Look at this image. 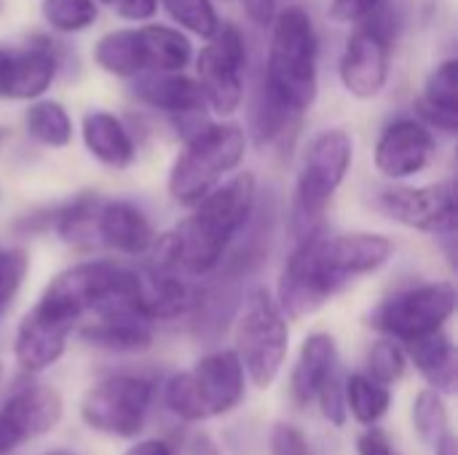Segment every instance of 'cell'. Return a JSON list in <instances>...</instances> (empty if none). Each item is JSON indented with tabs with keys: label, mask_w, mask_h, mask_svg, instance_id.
Returning a JSON list of instances; mask_svg holds the SVG:
<instances>
[{
	"label": "cell",
	"mask_w": 458,
	"mask_h": 455,
	"mask_svg": "<svg viewBox=\"0 0 458 455\" xmlns=\"http://www.w3.org/2000/svg\"><path fill=\"white\" fill-rule=\"evenodd\" d=\"M258 204V180L250 172L225 177L212 188L172 233L153 241V263L185 276H212Z\"/></svg>",
	"instance_id": "cell-2"
},
{
	"label": "cell",
	"mask_w": 458,
	"mask_h": 455,
	"mask_svg": "<svg viewBox=\"0 0 458 455\" xmlns=\"http://www.w3.org/2000/svg\"><path fill=\"white\" fill-rule=\"evenodd\" d=\"M113 8L126 21H150L158 13V0H113Z\"/></svg>",
	"instance_id": "cell-39"
},
{
	"label": "cell",
	"mask_w": 458,
	"mask_h": 455,
	"mask_svg": "<svg viewBox=\"0 0 458 455\" xmlns=\"http://www.w3.org/2000/svg\"><path fill=\"white\" fill-rule=\"evenodd\" d=\"M81 327V338L102 351L140 354L153 343V322L140 308H102Z\"/></svg>",
	"instance_id": "cell-16"
},
{
	"label": "cell",
	"mask_w": 458,
	"mask_h": 455,
	"mask_svg": "<svg viewBox=\"0 0 458 455\" xmlns=\"http://www.w3.org/2000/svg\"><path fill=\"white\" fill-rule=\"evenodd\" d=\"M392 252V239L381 233L311 231L298 239L282 268L276 303L284 316L303 319L319 311L349 282L384 268Z\"/></svg>",
	"instance_id": "cell-1"
},
{
	"label": "cell",
	"mask_w": 458,
	"mask_h": 455,
	"mask_svg": "<svg viewBox=\"0 0 458 455\" xmlns=\"http://www.w3.org/2000/svg\"><path fill=\"white\" fill-rule=\"evenodd\" d=\"M156 397V381L142 373H115L99 381L81 402V418L89 429L134 440L145 429Z\"/></svg>",
	"instance_id": "cell-9"
},
{
	"label": "cell",
	"mask_w": 458,
	"mask_h": 455,
	"mask_svg": "<svg viewBox=\"0 0 458 455\" xmlns=\"http://www.w3.org/2000/svg\"><path fill=\"white\" fill-rule=\"evenodd\" d=\"M435 455H458V442H456V437H454V432L451 434H445L435 448Z\"/></svg>",
	"instance_id": "cell-44"
},
{
	"label": "cell",
	"mask_w": 458,
	"mask_h": 455,
	"mask_svg": "<svg viewBox=\"0 0 458 455\" xmlns=\"http://www.w3.org/2000/svg\"><path fill=\"white\" fill-rule=\"evenodd\" d=\"M188 455H223L209 434H196L188 445Z\"/></svg>",
	"instance_id": "cell-43"
},
{
	"label": "cell",
	"mask_w": 458,
	"mask_h": 455,
	"mask_svg": "<svg viewBox=\"0 0 458 455\" xmlns=\"http://www.w3.org/2000/svg\"><path fill=\"white\" fill-rule=\"evenodd\" d=\"M454 311L456 287L451 282H429L386 298L370 314V327L397 343H411L421 335L445 330Z\"/></svg>",
	"instance_id": "cell-10"
},
{
	"label": "cell",
	"mask_w": 458,
	"mask_h": 455,
	"mask_svg": "<svg viewBox=\"0 0 458 455\" xmlns=\"http://www.w3.org/2000/svg\"><path fill=\"white\" fill-rule=\"evenodd\" d=\"M11 64H13V48L0 46V99H8V88H11Z\"/></svg>",
	"instance_id": "cell-41"
},
{
	"label": "cell",
	"mask_w": 458,
	"mask_h": 455,
	"mask_svg": "<svg viewBox=\"0 0 458 455\" xmlns=\"http://www.w3.org/2000/svg\"><path fill=\"white\" fill-rule=\"evenodd\" d=\"M94 62L99 70L115 78H137L145 72L142 62V46H140V32L137 27H121L105 32L94 43Z\"/></svg>",
	"instance_id": "cell-26"
},
{
	"label": "cell",
	"mask_w": 458,
	"mask_h": 455,
	"mask_svg": "<svg viewBox=\"0 0 458 455\" xmlns=\"http://www.w3.org/2000/svg\"><path fill=\"white\" fill-rule=\"evenodd\" d=\"M271 453L274 455H311L306 437L287 424H276L271 432Z\"/></svg>",
	"instance_id": "cell-37"
},
{
	"label": "cell",
	"mask_w": 458,
	"mask_h": 455,
	"mask_svg": "<svg viewBox=\"0 0 458 455\" xmlns=\"http://www.w3.org/2000/svg\"><path fill=\"white\" fill-rule=\"evenodd\" d=\"M94 233L102 239L105 247L126 257L148 255L156 241L148 215L137 204L123 201V198L99 201V209L94 217Z\"/></svg>",
	"instance_id": "cell-17"
},
{
	"label": "cell",
	"mask_w": 458,
	"mask_h": 455,
	"mask_svg": "<svg viewBox=\"0 0 458 455\" xmlns=\"http://www.w3.org/2000/svg\"><path fill=\"white\" fill-rule=\"evenodd\" d=\"M145 72H182L193 62V43L180 27L142 24L137 27Z\"/></svg>",
	"instance_id": "cell-24"
},
{
	"label": "cell",
	"mask_w": 458,
	"mask_h": 455,
	"mask_svg": "<svg viewBox=\"0 0 458 455\" xmlns=\"http://www.w3.org/2000/svg\"><path fill=\"white\" fill-rule=\"evenodd\" d=\"M209 43L196 54V80L204 91L207 107L217 115H231L244 102L247 40L236 24H223Z\"/></svg>",
	"instance_id": "cell-11"
},
{
	"label": "cell",
	"mask_w": 458,
	"mask_h": 455,
	"mask_svg": "<svg viewBox=\"0 0 458 455\" xmlns=\"http://www.w3.org/2000/svg\"><path fill=\"white\" fill-rule=\"evenodd\" d=\"M43 455H78V453H72V451H64V448H62V451H51V453H43Z\"/></svg>",
	"instance_id": "cell-45"
},
{
	"label": "cell",
	"mask_w": 458,
	"mask_h": 455,
	"mask_svg": "<svg viewBox=\"0 0 458 455\" xmlns=\"http://www.w3.org/2000/svg\"><path fill=\"white\" fill-rule=\"evenodd\" d=\"M354 161V139L344 129H325L306 145L295 201H293V231L301 236L317 231L327 204L344 185Z\"/></svg>",
	"instance_id": "cell-7"
},
{
	"label": "cell",
	"mask_w": 458,
	"mask_h": 455,
	"mask_svg": "<svg viewBox=\"0 0 458 455\" xmlns=\"http://www.w3.org/2000/svg\"><path fill=\"white\" fill-rule=\"evenodd\" d=\"M344 400H346V413H352L354 421L362 426L378 424L392 405L389 386L373 381L368 373H354L344 381Z\"/></svg>",
	"instance_id": "cell-28"
},
{
	"label": "cell",
	"mask_w": 458,
	"mask_h": 455,
	"mask_svg": "<svg viewBox=\"0 0 458 455\" xmlns=\"http://www.w3.org/2000/svg\"><path fill=\"white\" fill-rule=\"evenodd\" d=\"M419 118L429 129L456 134L458 129V59L440 62L427 83L424 97L419 99Z\"/></svg>",
	"instance_id": "cell-23"
},
{
	"label": "cell",
	"mask_w": 458,
	"mask_h": 455,
	"mask_svg": "<svg viewBox=\"0 0 458 455\" xmlns=\"http://www.w3.org/2000/svg\"><path fill=\"white\" fill-rule=\"evenodd\" d=\"M3 373H5V367H3V362H0V383H3Z\"/></svg>",
	"instance_id": "cell-47"
},
{
	"label": "cell",
	"mask_w": 458,
	"mask_h": 455,
	"mask_svg": "<svg viewBox=\"0 0 458 455\" xmlns=\"http://www.w3.org/2000/svg\"><path fill=\"white\" fill-rule=\"evenodd\" d=\"M134 97L172 118H196L207 110L199 80L185 72H140Z\"/></svg>",
	"instance_id": "cell-18"
},
{
	"label": "cell",
	"mask_w": 458,
	"mask_h": 455,
	"mask_svg": "<svg viewBox=\"0 0 458 455\" xmlns=\"http://www.w3.org/2000/svg\"><path fill=\"white\" fill-rule=\"evenodd\" d=\"M247 153V134L236 123H201L185 137V147L169 169V196L180 206H196L212 188L236 172Z\"/></svg>",
	"instance_id": "cell-4"
},
{
	"label": "cell",
	"mask_w": 458,
	"mask_h": 455,
	"mask_svg": "<svg viewBox=\"0 0 458 455\" xmlns=\"http://www.w3.org/2000/svg\"><path fill=\"white\" fill-rule=\"evenodd\" d=\"M341 367L338 359V343L327 333H314L303 341L298 362L290 375V394L295 405L306 408L317 400L319 389L327 383V378Z\"/></svg>",
	"instance_id": "cell-19"
},
{
	"label": "cell",
	"mask_w": 458,
	"mask_h": 455,
	"mask_svg": "<svg viewBox=\"0 0 458 455\" xmlns=\"http://www.w3.org/2000/svg\"><path fill=\"white\" fill-rule=\"evenodd\" d=\"M268 56L263 80L298 115H303L319 94V35L314 19L301 5H287L271 19Z\"/></svg>",
	"instance_id": "cell-3"
},
{
	"label": "cell",
	"mask_w": 458,
	"mask_h": 455,
	"mask_svg": "<svg viewBox=\"0 0 458 455\" xmlns=\"http://www.w3.org/2000/svg\"><path fill=\"white\" fill-rule=\"evenodd\" d=\"M123 455H172V448L164 440H142L131 445Z\"/></svg>",
	"instance_id": "cell-42"
},
{
	"label": "cell",
	"mask_w": 458,
	"mask_h": 455,
	"mask_svg": "<svg viewBox=\"0 0 458 455\" xmlns=\"http://www.w3.org/2000/svg\"><path fill=\"white\" fill-rule=\"evenodd\" d=\"M357 455H400V451L394 448L392 437L373 424L357 437Z\"/></svg>",
	"instance_id": "cell-38"
},
{
	"label": "cell",
	"mask_w": 458,
	"mask_h": 455,
	"mask_svg": "<svg viewBox=\"0 0 458 455\" xmlns=\"http://www.w3.org/2000/svg\"><path fill=\"white\" fill-rule=\"evenodd\" d=\"M386 0H330V19L338 24H360Z\"/></svg>",
	"instance_id": "cell-36"
},
{
	"label": "cell",
	"mask_w": 458,
	"mask_h": 455,
	"mask_svg": "<svg viewBox=\"0 0 458 455\" xmlns=\"http://www.w3.org/2000/svg\"><path fill=\"white\" fill-rule=\"evenodd\" d=\"M301 115L293 113L274 91L271 86L263 80V75L258 78L252 97H250V110H247V121H250V131L255 137V142L263 145H274L276 139H282L298 121Z\"/></svg>",
	"instance_id": "cell-25"
},
{
	"label": "cell",
	"mask_w": 458,
	"mask_h": 455,
	"mask_svg": "<svg viewBox=\"0 0 458 455\" xmlns=\"http://www.w3.org/2000/svg\"><path fill=\"white\" fill-rule=\"evenodd\" d=\"M97 3H107V5H113V0H97Z\"/></svg>",
	"instance_id": "cell-48"
},
{
	"label": "cell",
	"mask_w": 458,
	"mask_h": 455,
	"mask_svg": "<svg viewBox=\"0 0 458 455\" xmlns=\"http://www.w3.org/2000/svg\"><path fill=\"white\" fill-rule=\"evenodd\" d=\"M97 209H99V198L97 196H91V193L75 196L72 201L51 209V228L56 231V236L64 244L78 247L86 239H91Z\"/></svg>",
	"instance_id": "cell-29"
},
{
	"label": "cell",
	"mask_w": 458,
	"mask_h": 455,
	"mask_svg": "<svg viewBox=\"0 0 458 455\" xmlns=\"http://www.w3.org/2000/svg\"><path fill=\"white\" fill-rule=\"evenodd\" d=\"M24 129L46 147H67L72 142V118L56 99H32L24 113Z\"/></svg>",
	"instance_id": "cell-27"
},
{
	"label": "cell",
	"mask_w": 458,
	"mask_h": 455,
	"mask_svg": "<svg viewBox=\"0 0 458 455\" xmlns=\"http://www.w3.org/2000/svg\"><path fill=\"white\" fill-rule=\"evenodd\" d=\"M432 153V129L421 118L403 115L384 126L373 150V164L378 174H384L386 180H408L429 166Z\"/></svg>",
	"instance_id": "cell-14"
},
{
	"label": "cell",
	"mask_w": 458,
	"mask_h": 455,
	"mask_svg": "<svg viewBox=\"0 0 458 455\" xmlns=\"http://www.w3.org/2000/svg\"><path fill=\"white\" fill-rule=\"evenodd\" d=\"M247 19L258 27H268L271 19L276 16V0H239Z\"/></svg>",
	"instance_id": "cell-40"
},
{
	"label": "cell",
	"mask_w": 458,
	"mask_h": 455,
	"mask_svg": "<svg viewBox=\"0 0 458 455\" xmlns=\"http://www.w3.org/2000/svg\"><path fill=\"white\" fill-rule=\"evenodd\" d=\"M405 357L413 359L419 373L427 378V383L440 394H456L458 381V357L456 346L445 330L421 335L411 343H405Z\"/></svg>",
	"instance_id": "cell-22"
},
{
	"label": "cell",
	"mask_w": 458,
	"mask_h": 455,
	"mask_svg": "<svg viewBox=\"0 0 458 455\" xmlns=\"http://www.w3.org/2000/svg\"><path fill=\"white\" fill-rule=\"evenodd\" d=\"M394 40H397V21L392 19L386 3L354 27L338 64L341 83L352 97L373 99L386 88L392 72Z\"/></svg>",
	"instance_id": "cell-8"
},
{
	"label": "cell",
	"mask_w": 458,
	"mask_h": 455,
	"mask_svg": "<svg viewBox=\"0 0 458 455\" xmlns=\"http://www.w3.org/2000/svg\"><path fill=\"white\" fill-rule=\"evenodd\" d=\"M40 16L54 32L75 35V32H86L97 21L99 3L97 0H43Z\"/></svg>",
	"instance_id": "cell-30"
},
{
	"label": "cell",
	"mask_w": 458,
	"mask_h": 455,
	"mask_svg": "<svg viewBox=\"0 0 458 455\" xmlns=\"http://www.w3.org/2000/svg\"><path fill=\"white\" fill-rule=\"evenodd\" d=\"M81 137L86 150L110 169H126L137 158V145L126 123L107 113V110H91L83 115Z\"/></svg>",
	"instance_id": "cell-20"
},
{
	"label": "cell",
	"mask_w": 458,
	"mask_h": 455,
	"mask_svg": "<svg viewBox=\"0 0 458 455\" xmlns=\"http://www.w3.org/2000/svg\"><path fill=\"white\" fill-rule=\"evenodd\" d=\"M378 209L413 231L432 236H454L458 223L456 190L454 182H435L419 188H389L378 196Z\"/></svg>",
	"instance_id": "cell-12"
},
{
	"label": "cell",
	"mask_w": 458,
	"mask_h": 455,
	"mask_svg": "<svg viewBox=\"0 0 458 455\" xmlns=\"http://www.w3.org/2000/svg\"><path fill=\"white\" fill-rule=\"evenodd\" d=\"M59 72V56L54 43L35 40L24 48H13L11 64V88L8 99H40Z\"/></svg>",
	"instance_id": "cell-21"
},
{
	"label": "cell",
	"mask_w": 458,
	"mask_h": 455,
	"mask_svg": "<svg viewBox=\"0 0 458 455\" xmlns=\"http://www.w3.org/2000/svg\"><path fill=\"white\" fill-rule=\"evenodd\" d=\"M247 373L231 349H220L199 359L191 370L169 378L164 389L166 408L182 421H207L242 405Z\"/></svg>",
	"instance_id": "cell-5"
},
{
	"label": "cell",
	"mask_w": 458,
	"mask_h": 455,
	"mask_svg": "<svg viewBox=\"0 0 458 455\" xmlns=\"http://www.w3.org/2000/svg\"><path fill=\"white\" fill-rule=\"evenodd\" d=\"M405 365H408L405 349L392 338L378 341L368 354V375L384 386L397 383L405 375Z\"/></svg>",
	"instance_id": "cell-33"
},
{
	"label": "cell",
	"mask_w": 458,
	"mask_h": 455,
	"mask_svg": "<svg viewBox=\"0 0 458 455\" xmlns=\"http://www.w3.org/2000/svg\"><path fill=\"white\" fill-rule=\"evenodd\" d=\"M413 426L421 442L429 448H435L445 434H451V416L440 392L435 389L419 392L416 405H413Z\"/></svg>",
	"instance_id": "cell-31"
},
{
	"label": "cell",
	"mask_w": 458,
	"mask_h": 455,
	"mask_svg": "<svg viewBox=\"0 0 458 455\" xmlns=\"http://www.w3.org/2000/svg\"><path fill=\"white\" fill-rule=\"evenodd\" d=\"M5 137H8V131H5V129H3V126H0V142H3V139H5Z\"/></svg>",
	"instance_id": "cell-46"
},
{
	"label": "cell",
	"mask_w": 458,
	"mask_h": 455,
	"mask_svg": "<svg viewBox=\"0 0 458 455\" xmlns=\"http://www.w3.org/2000/svg\"><path fill=\"white\" fill-rule=\"evenodd\" d=\"M0 8H3V0H0Z\"/></svg>",
	"instance_id": "cell-49"
},
{
	"label": "cell",
	"mask_w": 458,
	"mask_h": 455,
	"mask_svg": "<svg viewBox=\"0 0 458 455\" xmlns=\"http://www.w3.org/2000/svg\"><path fill=\"white\" fill-rule=\"evenodd\" d=\"M30 271V255L21 247H0V316L11 308Z\"/></svg>",
	"instance_id": "cell-34"
},
{
	"label": "cell",
	"mask_w": 458,
	"mask_h": 455,
	"mask_svg": "<svg viewBox=\"0 0 458 455\" xmlns=\"http://www.w3.org/2000/svg\"><path fill=\"white\" fill-rule=\"evenodd\" d=\"M64 405L56 389L30 383L0 405V455L13 453L24 442L48 434L62 421Z\"/></svg>",
	"instance_id": "cell-13"
},
{
	"label": "cell",
	"mask_w": 458,
	"mask_h": 455,
	"mask_svg": "<svg viewBox=\"0 0 458 455\" xmlns=\"http://www.w3.org/2000/svg\"><path fill=\"white\" fill-rule=\"evenodd\" d=\"M75 327L78 324H72L70 319L35 303L16 327L13 357L19 367L24 373H43L46 367L59 362V357L67 349V338L72 335Z\"/></svg>",
	"instance_id": "cell-15"
},
{
	"label": "cell",
	"mask_w": 458,
	"mask_h": 455,
	"mask_svg": "<svg viewBox=\"0 0 458 455\" xmlns=\"http://www.w3.org/2000/svg\"><path fill=\"white\" fill-rule=\"evenodd\" d=\"M290 349L287 316L276 298L266 287H252L244 292L236 311V357L255 389H268Z\"/></svg>",
	"instance_id": "cell-6"
},
{
	"label": "cell",
	"mask_w": 458,
	"mask_h": 455,
	"mask_svg": "<svg viewBox=\"0 0 458 455\" xmlns=\"http://www.w3.org/2000/svg\"><path fill=\"white\" fill-rule=\"evenodd\" d=\"M344 373H341V367L327 378V383L319 389V394H317V400L314 402H319V410H322V416L333 424V426H344L346 424V400H344Z\"/></svg>",
	"instance_id": "cell-35"
},
{
	"label": "cell",
	"mask_w": 458,
	"mask_h": 455,
	"mask_svg": "<svg viewBox=\"0 0 458 455\" xmlns=\"http://www.w3.org/2000/svg\"><path fill=\"white\" fill-rule=\"evenodd\" d=\"M180 29H188L199 38H212L220 27V16L212 0H158Z\"/></svg>",
	"instance_id": "cell-32"
}]
</instances>
